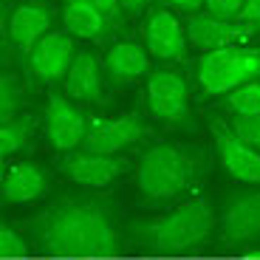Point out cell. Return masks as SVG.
Returning a JSON list of instances; mask_svg holds the SVG:
<instances>
[{
  "instance_id": "obj_1",
  "label": "cell",
  "mask_w": 260,
  "mask_h": 260,
  "mask_svg": "<svg viewBox=\"0 0 260 260\" xmlns=\"http://www.w3.org/2000/svg\"><path fill=\"white\" fill-rule=\"evenodd\" d=\"M40 249L57 257H113L119 232L96 201H62L31 221Z\"/></svg>"
},
{
  "instance_id": "obj_2",
  "label": "cell",
  "mask_w": 260,
  "mask_h": 260,
  "mask_svg": "<svg viewBox=\"0 0 260 260\" xmlns=\"http://www.w3.org/2000/svg\"><path fill=\"white\" fill-rule=\"evenodd\" d=\"M218 226V215L212 204L192 198L181 207L170 209L167 215H158L153 221H144L133 226V238L150 252L158 254H181L204 246L212 238Z\"/></svg>"
},
{
  "instance_id": "obj_3",
  "label": "cell",
  "mask_w": 260,
  "mask_h": 260,
  "mask_svg": "<svg viewBox=\"0 0 260 260\" xmlns=\"http://www.w3.org/2000/svg\"><path fill=\"white\" fill-rule=\"evenodd\" d=\"M195 178V161L173 144L150 147L136 167V187L147 204L173 201Z\"/></svg>"
},
{
  "instance_id": "obj_4",
  "label": "cell",
  "mask_w": 260,
  "mask_h": 260,
  "mask_svg": "<svg viewBox=\"0 0 260 260\" xmlns=\"http://www.w3.org/2000/svg\"><path fill=\"white\" fill-rule=\"evenodd\" d=\"M254 79H260V48H218V51H207L198 62V85L209 96L232 93L235 88Z\"/></svg>"
},
{
  "instance_id": "obj_5",
  "label": "cell",
  "mask_w": 260,
  "mask_h": 260,
  "mask_svg": "<svg viewBox=\"0 0 260 260\" xmlns=\"http://www.w3.org/2000/svg\"><path fill=\"white\" fill-rule=\"evenodd\" d=\"M218 235L223 246H252L260 241V192H243L226 201L218 215Z\"/></svg>"
},
{
  "instance_id": "obj_6",
  "label": "cell",
  "mask_w": 260,
  "mask_h": 260,
  "mask_svg": "<svg viewBox=\"0 0 260 260\" xmlns=\"http://www.w3.org/2000/svg\"><path fill=\"white\" fill-rule=\"evenodd\" d=\"M59 170L65 173V178L79 187H108L111 181H116L127 170V161L111 153H93V150H74L62 158Z\"/></svg>"
},
{
  "instance_id": "obj_7",
  "label": "cell",
  "mask_w": 260,
  "mask_h": 260,
  "mask_svg": "<svg viewBox=\"0 0 260 260\" xmlns=\"http://www.w3.org/2000/svg\"><path fill=\"white\" fill-rule=\"evenodd\" d=\"M147 108L161 122H184L189 116L187 82L176 71H153L147 79Z\"/></svg>"
},
{
  "instance_id": "obj_8",
  "label": "cell",
  "mask_w": 260,
  "mask_h": 260,
  "mask_svg": "<svg viewBox=\"0 0 260 260\" xmlns=\"http://www.w3.org/2000/svg\"><path fill=\"white\" fill-rule=\"evenodd\" d=\"M144 48L150 57H158L164 62L181 59L187 54V28L181 26V20L167 9H153L144 17Z\"/></svg>"
},
{
  "instance_id": "obj_9",
  "label": "cell",
  "mask_w": 260,
  "mask_h": 260,
  "mask_svg": "<svg viewBox=\"0 0 260 260\" xmlns=\"http://www.w3.org/2000/svg\"><path fill=\"white\" fill-rule=\"evenodd\" d=\"M187 40L189 46L201 48L204 54L207 51H218V48H229V46H241L252 37V28H246L243 23L238 20H221V17H212V14H189L187 23Z\"/></svg>"
},
{
  "instance_id": "obj_10",
  "label": "cell",
  "mask_w": 260,
  "mask_h": 260,
  "mask_svg": "<svg viewBox=\"0 0 260 260\" xmlns=\"http://www.w3.org/2000/svg\"><path fill=\"white\" fill-rule=\"evenodd\" d=\"M46 136L62 153H74L88 136V116L68 96H51L46 108Z\"/></svg>"
},
{
  "instance_id": "obj_11",
  "label": "cell",
  "mask_w": 260,
  "mask_h": 260,
  "mask_svg": "<svg viewBox=\"0 0 260 260\" xmlns=\"http://www.w3.org/2000/svg\"><path fill=\"white\" fill-rule=\"evenodd\" d=\"M142 136H144V124L139 116H91L88 119L85 150L116 156L119 150L136 144Z\"/></svg>"
},
{
  "instance_id": "obj_12",
  "label": "cell",
  "mask_w": 260,
  "mask_h": 260,
  "mask_svg": "<svg viewBox=\"0 0 260 260\" xmlns=\"http://www.w3.org/2000/svg\"><path fill=\"white\" fill-rule=\"evenodd\" d=\"M212 136L218 158L229 176L243 184H260V150L249 147L243 139L235 136L232 127H223V124H215Z\"/></svg>"
},
{
  "instance_id": "obj_13",
  "label": "cell",
  "mask_w": 260,
  "mask_h": 260,
  "mask_svg": "<svg viewBox=\"0 0 260 260\" xmlns=\"http://www.w3.org/2000/svg\"><path fill=\"white\" fill-rule=\"evenodd\" d=\"M74 57H77L74 40L68 37V34L48 31L46 37L31 48V54H28V65H31V74H37L40 79L54 82V79H65V74H68V68H71Z\"/></svg>"
},
{
  "instance_id": "obj_14",
  "label": "cell",
  "mask_w": 260,
  "mask_h": 260,
  "mask_svg": "<svg viewBox=\"0 0 260 260\" xmlns=\"http://www.w3.org/2000/svg\"><path fill=\"white\" fill-rule=\"evenodd\" d=\"M62 85H65V96L71 102H99L105 85V65L96 59V54L77 51Z\"/></svg>"
},
{
  "instance_id": "obj_15",
  "label": "cell",
  "mask_w": 260,
  "mask_h": 260,
  "mask_svg": "<svg viewBox=\"0 0 260 260\" xmlns=\"http://www.w3.org/2000/svg\"><path fill=\"white\" fill-rule=\"evenodd\" d=\"M48 26H51V12H48L46 3H37V0L20 3L9 17L12 43L26 54H31V48L48 34Z\"/></svg>"
},
{
  "instance_id": "obj_16",
  "label": "cell",
  "mask_w": 260,
  "mask_h": 260,
  "mask_svg": "<svg viewBox=\"0 0 260 260\" xmlns=\"http://www.w3.org/2000/svg\"><path fill=\"white\" fill-rule=\"evenodd\" d=\"M105 77L113 82H133L150 74V54L136 43H116L105 54Z\"/></svg>"
},
{
  "instance_id": "obj_17",
  "label": "cell",
  "mask_w": 260,
  "mask_h": 260,
  "mask_svg": "<svg viewBox=\"0 0 260 260\" xmlns=\"http://www.w3.org/2000/svg\"><path fill=\"white\" fill-rule=\"evenodd\" d=\"M48 189V181L43 176V170L31 161L12 164L3 176V198L9 204H28L37 201L40 195Z\"/></svg>"
},
{
  "instance_id": "obj_18",
  "label": "cell",
  "mask_w": 260,
  "mask_h": 260,
  "mask_svg": "<svg viewBox=\"0 0 260 260\" xmlns=\"http://www.w3.org/2000/svg\"><path fill=\"white\" fill-rule=\"evenodd\" d=\"M62 23L68 34L79 40H102L111 28V20L105 17L88 0H65L62 3Z\"/></svg>"
},
{
  "instance_id": "obj_19",
  "label": "cell",
  "mask_w": 260,
  "mask_h": 260,
  "mask_svg": "<svg viewBox=\"0 0 260 260\" xmlns=\"http://www.w3.org/2000/svg\"><path fill=\"white\" fill-rule=\"evenodd\" d=\"M31 130H34L31 116H17V119L3 124L0 127V153H3V158L14 156V153H20V150L26 147Z\"/></svg>"
},
{
  "instance_id": "obj_20",
  "label": "cell",
  "mask_w": 260,
  "mask_h": 260,
  "mask_svg": "<svg viewBox=\"0 0 260 260\" xmlns=\"http://www.w3.org/2000/svg\"><path fill=\"white\" fill-rule=\"evenodd\" d=\"M226 105L235 116H260V79L235 88L226 96Z\"/></svg>"
},
{
  "instance_id": "obj_21",
  "label": "cell",
  "mask_w": 260,
  "mask_h": 260,
  "mask_svg": "<svg viewBox=\"0 0 260 260\" xmlns=\"http://www.w3.org/2000/svg\"><path fill=\"white\" fill-rule=\"evenodd\" d=\"M20 99H23V88L17 85L14 77H6L0 82V122L3 124L17 119L14 113H17V108H20Z\"/></svg>"
},
{
  "instance_id": "obj_22",
  "label": "cell",
  "mask_w": 260,
  "mask_h": 260,
  "mask_svg": "<svg viewBox=\"0 0 260 260\" xmlns=\"http://www.w3.org/2000/svg\"><path fill=\"white\" fill-rule=\"evenodd\" d=\"M229 127H232L235 136L243 139L249 147L260 150V116H235Z\"/></svg>"
},
{
  "instance_id": "obj_23",
  "label": "cell",
  "mask_w": 260,
  "mask_h": 260,
  "mask_svg": "<svg viewBox=\"0 0 260 260\" xmlns=\"http://www.w3.org/2000/svg\"><path fill=\"white\" fill-rule=\"evenodd\" d=\"M28 252L26 241H23V235L14 232L12 226H3L0 229V254L6 260H14V257H23Z\"/></svg>"
},
{
  "instance_id": "obj_24",
  "label": "cell",
  "mask_w": 260,
  "mask_h": 260,
  "mask_svg": "<svg viewBox=\"0 0 260 260\" xmlns=\"http://www.w3.org/2000/svg\"><path fill=\"white\" fill-rule=\"evenodd\" d=\"M243 6H246V0H207V14L221 20H238Z\"/></svg>"
},
{
  "instance_id": "obj_25",
  "label": "cell",
  "mask_w": 260,
  "mask_h": 260,
  "mask_svg": "<svg viewBox=\"0 0 260 260\" xmlns=\"http://www.w3.org/2000/svg\"><path fill=\"white\" fill-rule=\"evenodd\" d=\"M238 23H243L252 31H260V0H246L243 12L238 14Z\"/></svg>"
},
{
  "instance_id": "obj_26",
  "label": "cell",
  "mask_w": 260,
  "mask_h": 260,
  "mask_svg": "<svg viewBox=\"0 0 260 260\" xmlns=\"http://www.w3.org/2000/svg\"><path fill=\"white\" fill-rule=\"evenodd\" d=\"M88 3H91V6H96L105 17L111 20V23H116V20L122 17V6H119V0H88Z\"/></svg>"
},
{
  "instance_id": "obj_27",
  "label": "cell",
  "mask_w": 260,
  "mask_h": 260,
  "mask_svg": "<svg viewBox=\"0 0 260 260\" xmlns=\"http://www.w3.org/2000/svg\"><path fill=\"white\" fill-rule=\"evenodd\" d=\"M164 6L178 9V12H187V14H198V9L207 6V0H164Z\"/></svg>"
},
{
  "instance_id": "obj_28",
  "label": "cell",
  "mask_w": 260,
  "mask_h": 260,
  "mask_svg": "<svg viewBox=\"0 0 260 260\" xmlns=\"http://www.w3.org/2000/svg\"><path fill=\"white\" fill-rule=\"evenodd\" d=\"M150 0H119V6H122V14H136L147 6Z\"/></svg>"
}]
</instances>
